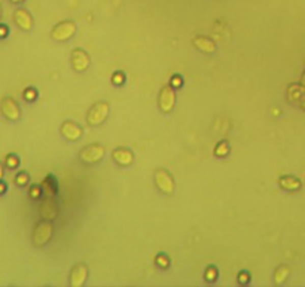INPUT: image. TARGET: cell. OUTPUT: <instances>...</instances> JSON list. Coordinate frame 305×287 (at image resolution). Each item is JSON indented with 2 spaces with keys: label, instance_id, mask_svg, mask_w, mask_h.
Returning a JSON list of instances; mask_svg holds the SVG:
<instances>
[{
  "label": "cell",
  "instance_id": "1",
  "mask_svg": "<svg viewBox=\"0 0 305 287\" xmlns=\"http://www.w3.org/2000/svg\"><path fill=\"white\" fill-rule=\"evenodd\" d=\"M54 234V226L51 220H45L42 219L38 225L35 226L33 234H32V241L36 247H43L45 244H48L52 238Z\"/></svg>",
  "mask_w": 305,
  "mask_h": 287
},
{
  "label": "cell",
  "instance_id": "2",
  "mask_svg": "<svg viewBox=\"0 0 305 287\" xmlns=\"http://www.w3.org/2000/svg\"><path fill=\"white\" fill-rule=\"evenodd\" d=\"M104 155H106V148L98 143H94V145L84 148L79 152V159L87 165H94L104 158Z\"/></svg>",
  "mask_w": 305,
  "mask_h": 287
},
{
  "label": "cell",
  "instance_id": "3",
  "mask_svg": "<svg viewBox=\"0 0 305 287\" xmlns=\"http://www.w3.org/2000/svg\"><path fill=\"white\" fill-rule=\"evenodd\" d=\"M76 33V24L72 19H66L58 22L51 32V38L57 42H67L75 36Z\"/></svg>",
  "mask_w": 305,
  "mask_h": 287
},
{
  "label": "cell",
  "instance_id": "4",
  "mask_svg": "<svg viewBox=\"0 0 305 287\" xmlns=\"http://www.w3.org/2000/svg\"><path fill=\"white\" fill-rule=\"evenodd\" d=\"M109 116V104L106 101H98L96 103L87 113V122L91 127L101 125Z\"/></svg>",
  "mask_w": 305,
  "mask_h": 287
},
{
  "label": "cell",
  "instance_id": "5",
  "mask_svg": "<svg viewBox=\"0 0 305 287\" xmlns=\"http://www.w3.org/2000/svg\"><path fill=\"white\" fill-rule=\"evenodd\" d=\"M153 180H155V185L159 191L162 192L164 195H173L174 189H176V183H174V179L170 173L164 168H158L155 174H153Z\"/></svg>",
  "mask_w": 305,
  "mask_h": 287
},
{
  "label": "cell",
  "instance_id": "6",
  "mask_svg": "<svg viewBox=\"0 0 305 287\" xmlns=\"http://www.w3.org/2000/svg\"><path fill=\"white\" fill-rule=\"evenodd\" d=\"M158 106L162 113H172L173 112V109L176 106V93H174V88H172L170 85L162 87V90L159 91Z\"/></svg>",
  "mask_w": 305,
  "mask_h": 287
},
{
  "label": "cell",
  "instance_id": "7",
  "mask_svg": "<svg viewBox=\"0 0 305 287\" xmlns=\"http://www.w3.org/2000/svg\"><path fill=\"white\" fill-rule=\"evenodd\" d=\"M0 112L9 121H18L21 116V109L18 103L12 97H5L0 103Z\"/></svg>",
  "mask_w": 305,
  "mask_h": 287
},
{
  "label": "cell",
  "instance_id": "8",
  "mask_svg": "<svg viewBox=\"0 0 305 287\" xmlns=\"http://www.w3.org/2000/svg\"><path fill=\"white\" fill-rule=\"evenodd\" d=\"M60 131H61V135L69 140V141H79L84 135V130L82 127H79L76 122L73 121H66L61 124L60 127Z\"/></svg>",
  "mask_w": 305,
  "mask_h": 287
},
{
  "label": "cell",
  "instance_id": "9",
  "mask_svg": "<svg viewBox=\"0 0 305 287\" xmlns=\"http://www.w3.org/2000/svg\"><path fill=\"white\" fill-rule=\"evenodd\" d=\"M39 213H40V216H42V219H45V220H56L58 217V206L57 203H56V199L54 198H43V201L40 203V207H39Z\"/></svg>",
  "mask_w": 305,
  "mask_h": 287
},
{
  "label": "cell",
  "instance_id": "10",
  "mask_svg": "<svg viewBox=\"0 0 305 287\" xmlns=\"http://www.w3.org/2000/svg\"><path fill=\"white\" fill-rule=\"evenodd\" d=\"M70 60H72V67L75 69V72H85L90 67V64H91L90 55L80 48L73 49Z\"/></svg>",
  "mask_w": 305,
  "mask_h": 287
},
{
  "label": "cell",
  "instance_id": "11",
  "mask_svg": "<svg viewBox=\"0 0 305 287\" xmlns=\"http://www.w3.org/2000/svg\"><path fill=\"white\" fill-rule=\"evenodd\" d=\"M88 278V267L85 264H77L70 271V286L79 287L84 286Z\"/></svg>",
  "mask_w": 305,
  "mask_h": 287
},
{
  "label": "cell",
  "instance_id": "12",
  "mask_svg": "<svg viewBox=\"0 0 305 287\" xmlns=\"http://www.w3.org/2000/svg\"><path fill=\"white\" fill-rule=\"evenodd\" d=\"M14 19H15V24L24 32H30L33 28V17L27 9H22V8L17 9L14 14Z\"/></svg>",
  "mask_w": 305,
  "mask_h": 287
},
{
  "label": "cell",
  "instance_id": "13",
  "mask_svg": "<svg viewBox=\"0 0 305 287\" xmlns=\"http://www.w3.org/2000/svg\"><path fill=\"white\" fill-rule=\"evenodd\" d=\"M114 161L121 165V167H130L134 162V153L133 151L127 149V148H118L112 152Z\"/></svg>",
  "mask_w": 305,
  "mask_h": 287
},
{
  "label": "cell",
  "instance_id": "14",
  "mask_svg": "<svg viewBox=\"0 0 305 287\" xmlns=\"http://www.w3.org/2000/svg\"><path fill=\"white\" fill-rule=\"evenodd\" d=\"M40 186H42V191H43V196H46V198H56V195L58 193V183L57 179L52 174L46 176L43 179V182H42Z\"/></svg>",
  "mask_w": 305,
  "mask_h": 287
},
{
  "label": "cell",
  "instance_id": "15",
  "mask_svg": "<svg viewBox=\"0 0 305 287\" xmlns=\"http://www.w3.org/2000/svg\"><path fill=\"white\" fill-rule=\"evenodd\" d=\"M279 185L283 191L287 192H298L302 186L301 180L295 176H282L279 179Z\"/></svg>",
  "mask_w": 305,
  "mask_h": 287
},
{
  "label": "cell",
  "instance_id": "16",
  "mask_svg": "<svg viewBox=\"0 0 305 287\" xmlns=\"http://www.w3.org/2000/svg\"><path fill=\"white\" fill-rule=\"evenodd\" d=\"M192 43H193V46L197 49H200L204 54H213L216 51V43L210 38H206V36H195L193 40H192Z\"/></svg>",
  "mask_w": 305,
  "mask_h": 287
},
{
  "label": "cell",
  "instance_id": "17",
  "mask_svg": "<svg viewBox=\"0 0 305 287\" xmlns=\"http://www.w3.org/2000/svg\"><path fill=\"white\" fill-rule=\"evenodd\" d=\"M305 96L304 88L301 87V83H290L286 90V97L290 103H299L301 98Z\"/></svg>",
  "mask_w": 305,
  "mask_h": 287
},
{
  "label": "cell",
  "instance_id": "18",
  "mask_svg": "<svg viewBox=\"0 0 305 287\" xmlns=\"http://www.w3.org/2000/svg\"><path fill=\"white\" fill-rule=\"evenodd\" d=\"M290 269L287 265H280L279 268L274 271V283L275 286H282L283 283H286V280L289 278Z\"/></svg>",
  "mask_w": 305,
  "mask_h": 287
},
{
  "label": "cell",
  "instance_id": "19",
  "mask_svg": "<svg viewBox=\"0 0 305 287\" xmlns=\"http://www.w3.org/2000/svg\"><path fill=\"white\" fill-rule=\"evenodd\" d=\"M217 277H219V271H217V268L214 265H209L206 268V271H204V280L207 283H214L217 280Z\"/></svg>",
  "mask_w": 305,
  "mask_h": 287
},
{
  "label": "cell",
  "instance_id": "20",
  "mask_svg": "<svg viewBox=\"0 0 305 287\" xmlns=\"http://www.w3.org/2000/svg\"><path fill=\"white\" fill-rule=\"evenodd\" d=\"M228 153H229L228 141H225V140L219 141L217 146L214 148V155H216L217 158H225V156H228Z\"/></svg>",
  "mask_w": 305,
  "mask_h": 287
},
{
  "label": "cell",
  "instance_id": "21",
  "mask_svg": "<svg viewBox=\"0 0 305 287\" xmlns=\"http://www.w3.org/2000/svg\"><path fill=\"white\" fill-rule=\"evenodd\" d=\"M155 264H156V267H159L161 269H167L170 267V257L167 254H164V253H159L155 257Z\"/></svg>",
  "mask_w": 305,
  "mask_h": 287
},
{
  "label": "cell",
  "instance_id": "22",
  "mask_svg": "<svg viewBox=\"0 0 305 287\" xmlns=\"http://www.w3.org/2000/svg\"><path fill=\"white\" fill-rule=\"evenodd\" d=\"M5 164H6V167H8L9 170H14V168H17L19 165V158L15 153H11V155L6 156Z\"/></svg>",
  "mask_w": 305,
  "mask_h": 287
},
{
  "label": "cell",
  "instance_id": "23",
  "mask_svg": "<svg viewBox=\"0 0 305 287\" xmlns=\"http://www.w3.org/2000/svg\"><path fill=\"white\" fill-rule=\"evenodd\" d=\"M29 182H30V176L27 174L25 171H21L17 174V177H15V185L19 186V188H24V186H27L29 185Z\"/></svg>",
  "mask_w": 305,
  "mask_h": 287
},
{
  "label": "cell",
  "instance_id": "24",
  "mask_svg": "<svg viewBox=\"0 0 305 287\" xmlns=\"http://www.w3.org/2000/svg\"><path fill=\"white\" fill-rule=\"evenodd\" d=\"M29 195L32 199H40L43 196V191H42V186L39 185H32L30 189H29Z\"/></svg>",
  "mask_w": 305,
  "mask_h": 287
},
{
  "label": "cell",
  "instance_id": "25",
  "mask_svg": "<svg viewBox=\"0 0 305 287\" xmlns=\"http://www.w3.org/2000/svg\"><path fill=\"white\" fill-rule=\"evenodd\" d=\"M22 96H24V100H25V101L32 103V101H35V100L38 98V91H36L35 88L29 87V88H25V90H24Z\"/></svg>",
  "mask_w": 305,
  "mask_h": 287
},
{
  "label": "cell",
  "instance_id": "26",
  "mask_svg": "<svg viewBox=\"0 0 305 287\" xmlns=\"http://www.w3.org/2000/svg\"><path fill=\"white\" fill-rule=\"evenodd\" d=\"M125 73L124 72H115L114 75H112V83H114L115 87H121V85H124L125 83Z\"/></svg>",
  "mask_w": 305,
  "mask_h": 287
},
{
  "label": "cell",
  "instance_id": "27",
  "mask_svg": "<svg viewBox=\"0 0 305 287\" xmlns=\"http://www.w3.org/2000/svg\"><path fill=\"white\" fill-rule=\"evenodd\" d=\"M170 87L174 90H180L183 87V77L180 75H173L172 79H170Z\"/></svg>",
  "mask_w": 305,
  "mask_h": 287
},
{
  "label": "cell",
  "instance_id": "28",
  "mask_svg": "<svg viewBox=\"0 0 305 287\" xmlns=\"http://www.w3.org/2000/svg\"><path fill=\"white\" fill-rule=\"evenodd\" d=\"M250 280H252V277H250V274H248L247 271H241L240 274H238V277H237V281L241 284V286H246L250 283Z\"/></svg>",
  "mask_w": 305,
  "mask_h": 287
},
{
  "label": "cell",
  "instance_id": "29",
  "mask_svg": "<svg viewBox=\"0 0 305 287\" xmlns=\"http://www.w3.org/2000/svg\"><path fill=\"white\" fill-rule=\"evenodd\" d=\"M8 33H9V28H8V25H3V24H0V39H5L8 36Z\"/></svg>",
  "mask_w": 305,
  "mask_h": 287
},
{
  "label": "cell",
  "instance_id": "30",
  "mask_svg": "<svg viewBox=\"0 0 305 287\" xmlns=\"http://www.w3.org/2000/svg\"><path fill=\"white\" fill-rule=\"evenodd\" d=\"M8 189V186H6V183L3 182V180H0V195H3L5 192Z\"/></svg>",
  "mask_w": 305,
  "mask_h": 287
},
{
  "label": "cell",
  "instance_id": "31",
  "mask_svg": "<svg viewBox=\"0 0 305 287\" xmlns=\"http://www.w3.org/2000/svg\"><path fill=\"white\" fill-rule=\"evenodd\" d=\"M299 83H301V87L304 88V91H305V70H304V73L301 75V80H299Z\"/></svg>",
  "mask_w": 305,
  "mask_h": 287
},
{
  "label": "cell",
  "instance_id": "32",
  "mask_svg": "<svg viewBox=\"0 0 305 287\" xmlns=\"http://www.w3.org/2000/svg\"><path fill=\"white\" fill-rule=\"evenodd\" d=\"M299 107L302 109V110H305V96L301 98V101H299Z\"/></svg>",
  "mask_w": 305,
  "mask_h": 287
},
{
  "label": "cell",
  "instance_id": "33",
  "mask_svg": "<svg viewBox=\"0 0 305 287\" xmlns=\"http://www.w3.org/2000/svg\"><path fill=\"white\" fill-rule=\"evenodd\" d=\"M3 174H5V168H3V165H2V162H0V180L3 179Z\"/></svg>",
  "mask_w": 305,
  "mask_h": 287
},
{
  "label": "cell",
  "instance_id": "34",
  "mask_svg": "<svg viewBox=\"0 0 305 287\" xmlns=\"http://www.w3.org/2000/svg\"><path fill=\"white\" fill-rule=\"evenodd\" d=\"M12 3H15V5H18V3H22L24 0H11Z\"/></svg>",
  "mask_w": 305,
  "mask_h": 287
},
{
  "label": "cell",
  "instance_id": "35",
  "mask_svg": "<svg viewBox=\"0 0 305 287\" xmlns=\"http://www.w3.org/2000/svg\"><path fill=\"white\" fill-rule=\"evenodd\" d=\"M0 17H2V6H0Z\"/></svg>",
  "mask_w": 305,
  "mask_h": 287
}]
</instances>
